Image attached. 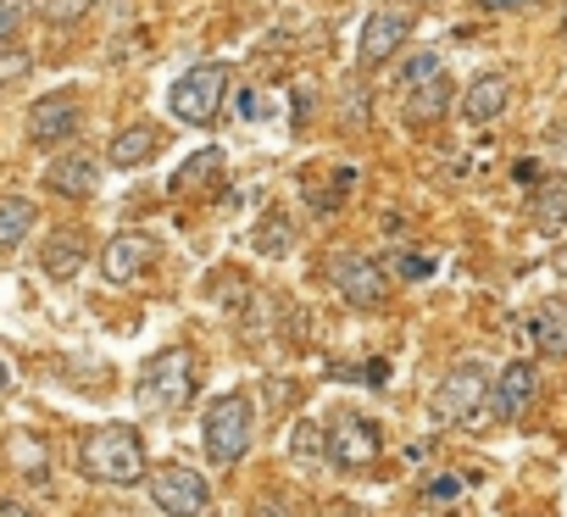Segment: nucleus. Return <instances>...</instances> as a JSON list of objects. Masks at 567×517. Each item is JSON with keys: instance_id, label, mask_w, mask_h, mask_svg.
Listing matches in <instances>:
<instances>
[{"instance_id": "17", "label": "nucleus", "mask_w": 567, "mask_h": 517, "mask_svg": "<svg viewBox=\"0 0 567 517\" xmlns=\"http://www.w3.org/2000/svg\"><path fill=\"white\" fill-rule=\"evenodd\" d=\"M156 156H162V128H156V123H128V128H117L112 145H106V162L123 167V173L151 167Z\"/></svg>"}, {"instance_id": "2", "label": "nucleus", "mask_w": 567, "mask_h": 517, "mask_svg": "<svg viewBox=\"0 0 567 517\" xmlns=\"http://www.w3.org/2000/svg\"><path fill=\"white\" fill-rule=\"evenodd\" d=\"M228 90H234V73H228L223 62H200V68H189L184 79H173L167 112H173L178 123H189V128H206V123H217Z\"/></svg>"}, {"instance_id": "23", "label": "nucleus", "mask_w": 567, "mask_h": 517, "mask_svg": "<svg viewBox=\"0 0 567 517\" xmlns=\"http://www.w3.org/2000/svg\"><path fill=\"white\" fill-rule=\"evenodd\" d=\"M217 173H223V151L206 145V151H195L189 162H178V173H173V195H189V189H200V184L217 178Z\"/></svg>"}, {"instance_id": "9", "label": "nucleus", "mask_w": 567, "mask_h": 517, "mask_svg": "<svg viewBox=\"0 0 567 517\" xmlns=\"http://www.w3.org/2000/svg\"><path fill=\"white\" fill-rule=\"evenodd\" d=\"M406 40H412V12H401V7H373L368 23H362V40H357V62H362V68H384Z\"/></svg>"}, {"instance_id": "33", "label": "nucleus", "mask_w": 567, "mask_h": 517, "mask_svg": "<svg viewBox=\"0 0 567 517\" xmlns=\"http://www.w3.org/2000/svg\"><path fill=\"white\" fill-rule=\"evenodd\" d=\"M545 151H550L556 162H567V117H556V123L545 128Z\"/></svg>"}, {"instance_id": "7", "label": "nucleus", "mask_w": 567, "mask_h": 517, "mask_svg": "<svg viewBox=\"0 0 567 517\" xmlns=\"http://www.w3.org/2000/svg\"><path fill=\"white\" fill-rule=\"evenodd\" d=\"M334 290L346 296V307L379 312L390 301V273H384V262H373V256L346 250V256H334Z\"/></svg>"}, {"instance_id": "16", "label": "nucleus", "mask_w": 567, "mask_h": 517, "mask_svg": "<svg viewBox=\"0 0 567 517\" xmlns=\"http://www.w3.org/2000/svg\"><path fill=\"white\" fill-rule=\"evenodd\" d=\"M84 256H90V245H84L79 223H62L56 234H45V250H40V273H45V279H56V285H68L73 273H84Z\"/></svg>"}, {"instance_id": "32", "label": "nucleus", "mask_w": 567, "mask_h": 517, "mask_svg": "<svg viewBox=\"0 0 567 517\" xmlns=\"http://www.w3.org/2000/svg\"><path fill=\"white\" fill-rule=\"evenodd\" d=\"M312 106H318V90H312V84H301V90H296V134H307Z\"/></svg>"}, {"instance_id": "39", "label": "nucleus", "mask_w": 567, "mask_h": 517, "mask_svg": "<svg viewBox=\"0 0 567 517\" xmlns=\"http://www.w3.org/2000/svg\"><path fill=\"white\" fill-rule=\"evenodd\" d=\"M7 384H12V362L0 356V395H7Z\"/></svg>"}, {"instance_id": "27", "label": "nucleus", "mask_w": 567, "mask_h": 517, "mask_svg": "<svg viewBox=\"0 0 567 517\" xmlns=\"http://www.w3.org/2000/svg\"><path fill=\"white\" fill-rule=\"evenodd\" d=\"M384 273H390V279H406V285H423V279L434 273V256H423V250H395L390 262H384Z\"/></svg>"}, {"instance_id": "38", "label": "nucleus", "mask_w": 567, "mask_h": 517, "mask_svg": "<svg viewBox=\"0 0 567 517\" xmlns=\"http://www.w3.org/2000/svg\"><path fill=\"white\" fill-rule=\"evenodd\" d=\"M550 273H556V279H561V285H567V239H561V245H556V250H550Z\"/></svg>"}, {"instance_id": "37", "label": "nucleus", "mask_w": 567, "mask_h": 517, "mask_svg": "<svg viewBox=\"0 0 567 517\" xmlns=\"http://www.w3.org/2000/svg\"><path fill=\"white\" fill-rule=\"evenodd\" d=\"M473 7H484V12H523V7H534V0H473Z\"/></svg>"}, {"instance_id": "15", "label": "nucleus", "mask_w": 567, "mask_h": 517, "mask_svg": "<svg viewBox=\"0 0 567 517\" xmlns=\"http://www.w3.org/2000/svg\"><path fill=\"white\" fill-rule=\"evenodd\" d=\"M451 101H456L451 73H434L429 84H417V90L401 95V123H406V128H434V123H445Z\"/></svg>"}, {"instance_id": "14", "label": "nucleus", "mask_w": 567, "mask_h": 517, "mask_svg": "<svg viewBox=\"0 0 567 517\" xmlns=\"http://www.w3.org/2000/svg\"><path fill=\"white\" fill-rule=\"evenodd\" d=\"M512 73H478L473 84H467V95H462V117L473 123V128H489V123H501L506 117V106H512Z\"/></svg>"}, {"instance_id": "6", "label": "nucleus", "mask_w": 567, "mask_h": 517, "mask_svg": "<svg viewBox=\"0 0 567 517\" xmlns=\"http://www.w3.org/2000/svg\"><path fill=\"white\" fill-rule=\"evenodd\" d=\"M134 390H140V406H151V412H178V406L195 395V356H189V351H162V356H151Z\"/></svg>"}, {"instance_id": "8", "label": "nucleus", "mask_w": 567, "mask_h": 517, "mask_svg": "<svg viewBox=\"0 0 567 517\" xmlns=\"http://www.w3.org/2000/svg\"><path fill=\"white\" fill-rule=\"evenodd\" d=\"M79 123H84V112H79V95H73V90H56V95H45V101H34V106H29V123H23V134H29V145H40V151H56V145L79 139Z\"/></svg>"}, {"instance_id": "13", "label": "nucleus", "mask_w": 567, "mask_h": 517, "mask_svg": "<svg viewBox=\"0 0 567 517\" xmlns=\"http://www.w3.org/2000/svg\"><path fill=\"white\" fill-rule=\"evenodd\" d=\"M45 189L62 195V200H90L101 189V156L90 151H62L51 167H45Z\"/></svg>"}, {"instance_id": "29", "label": "nucleus", "mask_w": 567, "mask_h": 517, "mask_svg": "<svg viewBox=\"0 0 567 517\" xmlns=\"http://www.w3.org/2000/svg\"><path fill=\"white\" fill-rule=\"evenodd\" d=\"M290 445H296V462H329V434L318 428V423H296V434H290Z\"/></svg>"}, {"instance_id": "34", "label": "nucleus", "mask_w": 567, "mask_h": 517, "mask_svg": "<svg viewBox=\"0 0 567 517\" xmlns=\"http://www.w3.org/2000/svg\"><path fill=\"white\" fill-rule=\"evenodd\" d=\"M346 123H368V90L351 84V101H346Z\"/></svg>"}, {"instance_id": "36", "label": "nucleus", "mask_w": 567, "mask_h": 517, "mask_svg": "<svg viewBox=\"0 0 567 517\" xmlns=\"http://www.w3.org/2000/svg\"><path fill=\"white\" fill-rule=\"evenodd\" d=\"M0 517H40L29 500H18V495H0Z\"/></svg>"}, {"instance_id": "3", "label": "nucleus", "mask_w": 567, "mask_h": 517, "mask_svg": "<svg viewBox=\"0 0 567 517\" xmlns=\"http://www.w3.org/2000/svg\"><path fill=\"white\" fill-rule=\"evenodd\" d=\"M200 440H206L212 467H223V473L239 467L245 451H250V440H256V412H250V401H245V395L212 401V406H206V423H200Z\"/></svg>"}, {"instance_id": "30", "label": "nucleus", "mask_w": 567, "mask_h": 517, "mask_svg": "<svg viewBox=\"0 0 567 517\" xmlns=\"http://www.w3.org/2000/svg\"><path fill=\"white\" fill-rule=\"evenodd\" d=\"M456 500H462V478H456V473H434V478L423 484V506H429V511H451Z\"/></svg>"}, {"instance_id": "12", "label": "nucleus", "mask_w": 567, "mask_h": 517, "mask_svg": "<svg viewBox=\"0 0 567 517\" xmlns=\"http://www.w3.org/2000/svg\"><path fill=\"white\" fill-rule=\"evenodd\" d=\"M534 395H539V373H534V362H506L501 368V379L489 384V412L501 417V423H517L528 406H534Z\"/></svg>"}, {"instance_id": "24", "label": "nucleus", "mask_w": 567, "mask_h": 517, "mask_svg": "<svg viewBox=\"0 0 567 517\" xmlns=\"http://www.w3.org/2000/svg\"><path fill=\"white\" fill-rule=\"evenodd\" d=\"M434 73H445V56H440V51H412V56L401 62V79H395V95H406V90H417V84H429Z\"/></svg>"}, {"instance_id": "40", "label": "nucleus", "mask_w": 567, "mask_h": 517, "mask_svg": "<svg viewBox=\"0 0 567 517\" xmlns=\"http://www.w3.org/2000/svg\"><path fill=\"white\" fill-rule=\"evenodd\" d=\"M561 40H567V12H561Z\"/></svg>"}, {"instance_id": "18", "label": "nucleus", "mask_w": 567, "mask_h": 517, "mask_svg": "<svg viewBox=\"0 0 567 517\" xmlns=\"http://www.w3.org/2000/svg\"><path fill=\"white\" fill-rule=\"evenodd\" d=\"M528 223H534V234H545V239H556V234L567 228V173H550V178L534 184V195H528Z\"/></svg>"}, {"instance_id": "41", "label": "nucleus", "mask_w": 567, "mask_h": 517, "mask_svg": "<svg viewBox=\"0 0 567 517\" xmlns=\"http://www.w3.org/2000/svg\"><path fill=\"white\" fill-rule=\"evenodd\" d=\"M417 7H429V0H417Z\"/></svg>"}, {"instance_id": "35", "label": "nucleus", "mask_w": 567, "mask_h": 517, "mask_svg": "<svg viewBox=\"0 0 567 517\" xmlns=\"http://www.w3.org/2000/svg\"><path fill=\"white\" fill-rule=\"evenodd\" d=\"M250 517H296V511H290V506H284L278 495H261V500L250 506Z\"/></svg>"}, {"instance_id": "20", "label": "nucleus", "mask_w": 567, "mask_h": 517, "mask_svg": "<svg viewBox=\"0 0 567 517\" xmlns=\"http://www.w3.org/2000/svg\"><path fill=\"white\" fill-rule=\"evenodd\" d=\"M40 228V206L29 195H0V256H12Z\"/></svg>"}, {"instance_id": "31", "label": "nucleus", "mask_w": 567, "mask_h": 517, "mask_svg": "<svg viewBox=\"0 0 567 517\" xmlns=\"http://www.w3.org/2000/svg\"><path fill=\"white\" fill-rule=\"evenodd\" d=\"M23 18H29V0H0V45H7V40H18Z\"/></svg>"}, {"instance_id": "26", "label": "nucleus", "mask_w": 567, "mask_h": 517, "mask_svg": "<svg viewBox=\"0 0 567 517\" xmlns=\"http://www.w3.org/2000/svg\"><path fill=\"white\" fill-rule=\"evenodd\" d=\"M29 73H34V51H29L23 40H7V45H0V90L23 84Z\"/></svg>"}, {"instance_id": "28", "label": "nucleus", "mask_w": 567, "mask_h": 517, "mask_svg": "<svg viewBox=\"0 0 567 517\" xmlns=\"http://www.w3.org/2000/svg\"><path fill=\"white\" fill-rule=\"evenodd\" d=\"M90 7H101V0H34V12H40L51 29H68V23L90 18Z\"/></svg>"}, {"instance_id": "4", "label": "nucleus", "mask_w": 567, "mask_h": 517, "mask_svg": "<svg viewBox=\"0 0 567 517\" xmlns=\"http://www.w3.org/2000/svg\"><path fill=\"white\" fill-rule=\"evenodd\" d=\"M484 401H489V373H484L478 356H467L440 379V390L429 401V417H434V428H456V423H473Z\"/></svg>"}, {"instance_id": "1", "label": "nucleus", "mask_w": 567, "mask_h": 517, "mask_svg": "<svg viewBox=\"0 0 567 517\" xmlns=\"http://www.w3.org/2000/svg\"><path fill=\"white\" fill-rule=\"evenodd\" d=\"M79 473L95 484H140L151 473L145 462V440L128 423H101L79 440Z\"/></svg>"}, {"instance_id": "10", "label": "nucleus", "mask_w": 567, "mask_h": 517, "mask_svg": "<svg viewBox=\"0 0 567 517\" xmlns=\"http://www.w3.org/2000/svg\"><path fill=\"white\" fill-rule=\"evenodd\" d=\"M151 268H156V239H151V234L123 228V234H112L106 250H101V273H106L112 285H134V279H145Z\"/></svg>"}, {"instance_id": "11", "label": "nucleus", "mask_w": 567, "mask_h": 517, "mask_svg": "<svg viewBox=\"0 0 567 517\" xmlns=\"http://www.w3.org/2000/svg\"><path fill=\"white\" fill-rule=\"evenodd\" d=\"M373 456H379V428L357 412H340L329 423V462L334 467H373Z\"/></svg>"}, {"instance_id": "22", "label": "nucleus", "mask_w": 567, "mask_h": 517, "mask_svg": "<svg viewBox=\"0 0 567 517\" xmlns=\"http://www.w3.org/2000/svg\"><path fill=\"white\" fill-rule=\"evenodd\" d=\"M290 245H296V234H290V217H284L278 206H267V211L256 217V250L278 262V256H290Z\"/></svg>"}, {"instance_id": "5", "label": "nucleus", "mask_w": 567, "mask_h": 517, "mask_svg": "<svg viewBox=\"0 0 567 517\" xmlns=\"http://www.w3.org/2000/svg\"><path fill=\"white\" fill-rule=\"evenodd\" d=\"M145 495L156 500L162 517H200V511L212 506V484H206V473L189 467V462H162V467H151V473H145Z\"/></svg>"}, {"instance_id": "21", "label": "nucleus", "mask_w": 567, "mask_h": 517, "mask_svg": "<svg viewBox=\"0 0 567 517\" xmlns=\"http://www.w3.org/2000/svg\"><path fill=\"white\" fill-rule=\"evenodd\" d=\"M351 184H357V167H334L329 173V184H301V195H307V206L318 211V217H329V211H340L346 206V195H351Z\"/></svg>"}, {"instance_id": "25", "label": "nucleus", "mask_w": 567, "mask_h": 517, "mask_svg": "<svg viewBox=\"0 0 567 517\" xmlns=\"http://www.w3.org/2000/svg\"><path fill=\"white\" fill-rule=\"evenodd\" d=\"M12 462H18L34 484H51V456H45V445H40L34 434H12Z\"/></svg>"}, {"instance_id": "19", "label": "nucleus", "mask_w": 567, "mask_h": 517, "mask_svg": "<svg viewBox=\"0 0 567 517\" xmlns=\"http://www.w3.org/2000/svg\"><path fill=\"white\" fill-rule=\"evenodd\" d=\"M528 340L539 356H567V296H545L534 312H528Z\"/></svg>"}]
</instances>
